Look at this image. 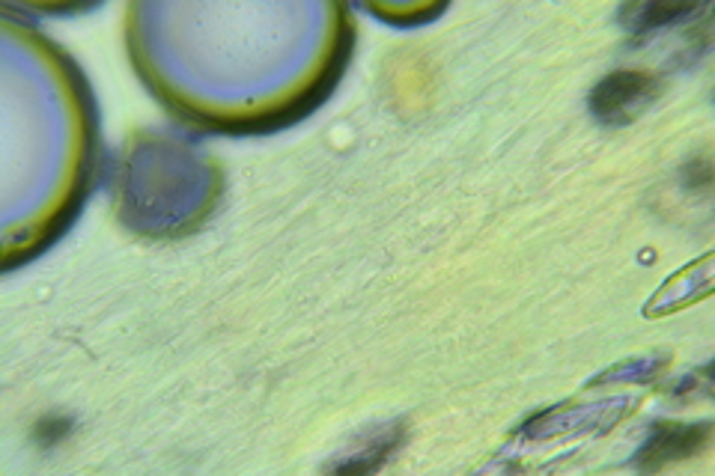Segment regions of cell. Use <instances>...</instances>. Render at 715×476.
Segmentation results:
<instances>
[{
	"label": "cell",
	"instance_id": "cell-2",
	"mask_svg": "<svg viewBox=\"0 0 715 476\" xmlns=\"http://www.w3.org/2000/svg\"><path fill=\"white\" fill-rule=\"evenodd\" d=\"M710 438V426H659L653 432L650 444L641 450V465L656 467L677 458H689L697 450H704Z\"/></svg>",
	"mask_w": 715,
	"mask_h": 476
},
{
	"label": "cell",
	"instance_id": "cell-1",
	"mask_svg": "<svg viewBox=\"0 0 715 476\" xmlns=\"http://www.w3.org/2000/svg\"><path fill=\"white\" fill-rule=\"evenodd\" d=\"M659 93L656 78L647 72H635V69H623V72H611L609 78H602L593 93H590V111L599 123L606 126H620V123H632L644 107L650 105Z\"/></svg>",
	"mask_w": 715,
	"mask_h": 476
},
{
	"label": "cell",
	"instance_id": "cell-4",
	"mask_svg": "<svg viewBox=\"0 0 715 476\" xmlns=\"http://www.w3.org/2000/svg\"><path fill=\"white\" fill-rule=\"evenodd\" d=\"M69 432H72V423H69V420H43V423L36 426V438H39V444L45 446H54Z\"/></svg>",
	"mask_w": 715,
	"mask_h": 476
},
{
	"label": "cell",
	"instance_id": "cell-3",
	"mask_svg": "<svg viewBox=\"0 0 715 476\" xmlns=\"http://www.w3.org/2000/svg\"><path fill=\"white\" fill-rule=\"evenodd\" d=\"M689 12H692V7H632V10H626V15H638L635 22H630V27H635V31H653V27L671 24L673 19L689 15Z\"/></svg>",
	"mask_w": 715,
	"mask_h": 476
}]
</instances>
